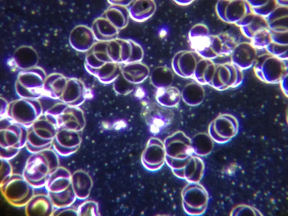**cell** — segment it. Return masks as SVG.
<instances>
[{
    "label": "cell",
    "mask_w": 288,
    "mask_h": 216,
    "mask_svg": "<svg viewBox=\"0 0 288 216\" xmlns=\"http://www.w3.org/2000/svg\"><path fill=\"white\" fill-rule=\"evenodd\" d=\"M59 167L52 151L46 149L33 153L26 161L22 175L34 188L45 187L50 176Z\"/></svg>",
    "instance_id": "obj_1"
},
{
    "label": "cell",
    "mask_w": 288,
    "mask_h": 216,
    "mask_svg": "<svg viewBox=\"0 0 288 216\" xmlns=\"http://www.w3.org/2000/svg\"><path fill=\"white\" fill-rule=\"evenodd\" d=\"M71 178V176L67 169L59 166L47 182L45 187L55 208L69 206L74 202V193Z\"/></svg>",
    "instance_id": "obj_2"
},
{
    "label": "cell",
    "mask_w": 288,
    "mask_h": 216,
    "mask_svg": "<svg viewBox=\"0 0 288 216\" xmlns=\"http://www.w3.org/2000/svg\"><path fill=\"white\" fill-rule=\"evenodd\" d=\"M253 66L256 76L268 83L280 82L288 75V60L281 59L269 53L266 49H260Z\"/></svg>",
    "instance_id": "obj_3"
},
{
    "label": "cell",
    "mask_w": 288,
    "mask_h": 216,
    "mask_svg": "<svg viewBox=\"0 0 288 216\" xmlns=\"http://www.w3.org/2000/svg\"><path fill=\"white\" fill-rule=\"evenodd\" d=\"M34 188L22 175L13 173L0 185L1 193L5 200L16 208L24 207L35 194Z\"/></svg>",
    "instance_id": "obj_4"
},
{
    "label": "cell",
    "mask_w": 288,
    "mask_h": 216,
    "mask_svg": "<svg viewBox=\"0 0 288 216\" xmlns=\"http://www.w3.org/2000/svg\"><path fill=\"white\" fill-rule=\"evenodd\" d=\"M231 54L232 63L243 70L253 67L256 59L257 51L250 41H244L238 44Z\"/></svg>",
    "instance_id": "obj_5"
},
{
    "label": "cell",
    "mask_w": 288,
    "mask_h": 216,
    "mask_svg": "<svg viewBox=\"0 0 288 216\" xmlns=\"http://www.w3.org/2000/svg\"><path fill=\"white\" fill-rule=\"evenodd\" d=\"M24 207L27 216H52L55 208L47 194L44 193L34 194Z\"/></svg>",
    "instance_id": "obj_6"
},
{
    "label": "cell",
    "mask_w": 288,
    "mask_h": 216,
    "mask_svg": "<svg viewBox=\"0 0 288 216\" xmlns=\"http://www.w3.org/2000/svg\"><path fill=\"white\" fill-rule=\"evenodd\" d=\"M288 7L278 5L265 18L270 30L278 32L288 31Z\"/></svg>",
    "instance_id": "obj_7"
},
{
    "label": "cell",
    "mask_w": 288,
    "mask_h": 216,
    "mask_svg": "<svg viewBox=\"0 0 288 216\" xmlns=\"http://www.w3.org/2000/svg\"><path fill=\"white\" fill-rule=\"evenodd\" d=\"M268 28L265 18L255 14L253 19L248 25L240 28L243 35L250 40L258 31Z\"/></svg>",
    "instance_id": "obj_8"
},
{
    "label": "cell",
    "mask_w": 288,
    "mask_h": 216,
    "mask_svg": "<svg viewBox=\"0 0 288 216\" xmlns=\"http://www.w3.org/2000/svg\"><path fill=\"white\" fill-rule=\"evenodd\" d=\"M278 6L276 0H256L251 8L254 14L265 18Z\"/></svg>",
    "instance_id": "obj_9"
},
{
    "label": "cell",
    "mask_w": 288,
    "mask_h": 216,
    "mask_svg": "<svg viewBox=\"0 0 288 216\" xmlns=\"http://www.w3.org/2000/svg\"><path fill=\"white\" fill-rule=\"evenodd\" d=\"M271 42V33L268 28L258 31L250 39L251 44L257 49H265Z\"/></svg>",
    "instance_id": "obj_10"
},
{
    "label": "cell",
    "mask_w": 288,
    "mask_h": 216,
    "mask_svg": "<svg viewBox=\"0 0 288 216\" xmlns=\"http://www.w3.org/2000/svg\"><path fill=\"white\" fill-rule=\"evenodd\" d=\"M266 49L269 53L280 59L288 60V45L281 44L272 42Z\"/></svg>",
    "instance_id": "obj_11"
},
{
    "label": "cell",
    "mask_w": 288,
    "mask_h": 216,
    "mask_svg": "<svg viewBox=\"0 0 288 216\" xmlns=\"http://www.w3.org/2000/svg\"><path fill=\"white\" fill-rule=\"evenodd\" d=\"M12 166L7 160L1 158L0 185L3 183L13 173Z\"/></svg>",
    "instance_id": "obj_12"
},
{
    "label": "cell",
    "mask_w": 288,
    "mask_h": 216,
    "mask_svg": "<svg viewBox=\"0 0 288 216\" xmlns=\"http://www.w3.org/2000/svg\"><path fill=\"white\" fill-rule=\"evenodd\" d=\"M270 30L272 42L283 45H288V32H278Z\"/></svg>",
    "instance_id": "obj_13"
},
{
    "label": "cell",
    "mask_w": 288,
    "mask_h": 216,
    "mask_svg": "<svg viewBox=\"0 0 288 216\" xmlns=\"http://www.w3.org/2000/svg\"><path fill=\"white\" fill-rule=\"evenodd\" d=\"M281 86L284 93L287 95V75L285 76L280 82Z\"/></svg>",
    "instance_id": "obj_14"
},
{
    "label": "cell",
    "mask_w": 288,
    "mask_h": 216,
    "mask_svg": "<svg viewBox=\"0 0 288 216\" xmlns=\"http://www.w3.org/2000/svg\"><path fill=\"white\" fill-rule=\"evenodd\" d=\"M278 6L288 7V0H276Z\"/></svg>",
    "instance_id": "obj_15"
}]
</instances>
